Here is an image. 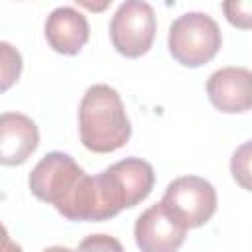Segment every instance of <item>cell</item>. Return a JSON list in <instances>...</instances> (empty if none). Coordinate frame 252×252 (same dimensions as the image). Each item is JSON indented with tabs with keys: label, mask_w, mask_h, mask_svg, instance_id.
<instances>
[{
	"label": "cell",
	"mask_w": 252,
	"mask_h": 252,
	"mask_svg": "<svg viewBox=\"0 0 252 252\" xmlns=\"http://www.w3.org/2000/svg\"><path fill=\"white\" fill-rule=\"evenodd\" d=\"M43 30L49 47L61 55H77L91 35L85 14H81L73 6L55 8L47 16Z\"/></svg>",
	"instance_id": "8"
},
{
	"label": "cell",
	"mask_w": 252,
	"mask_h": 252,
	"mask_svg": "<svg viewBox=\"0 0 252 252\" xmlns=\"http://www.w3.org/2000/svg\"><path fill=\"white\" fill-rule=\"evenodd\" d=\"M83 175L85 169L79 167V163L69 154L49 152L32 169L28 185L39 201L51 203L59 211L67 203Z\"/></svg>",
	"instance_id": "4"
},
{
	"label": "cell",
	"mask_w": 252,
	"mask_h": 252,
	"mask_svg": "<svg viewBox=\"0 0 252 252\" xmlns=\"http://www.w3.org/2000/svg\"><path fill=\"white\" fill-rule=\"evenodd\" d=\"M220 43V28L205 12L181 14L169 26V53L177 63L185 67H201L209 63L219 53Z\"/></svg>",
	"instance_id": "2"
},
{
	"label": "cell",
	"mask_w": 252,
	"mask_h": 252,
	"mask_svg": "<svg viewBox=\"0 0 252 252\" xmlns=\"http://www.w3.org/2000/svg\"><path fill=\"white\" fill-rule=\"evenodd\" d=\"M2 49V91H6L14 81H18L22 71V55L6 41L0 43Z\"/></svg>",
	"instance_id": "13"
},
{
	"label": "cell",
	"mask_w": 252,
	"mask_h": 252,
	"mask_svg": "<svg viewBox=\"0 0 252 252\" xmlns=\"http://www.w3.org/2000/svg\"><path fill=\"white\" fill-rule=\"evenodd\" d=\"M110 41L114 49L130 59L150 51L156 37V14L148 2L126 0L110 20Z\"/></svg>",
	"instance_id": "3"
},
{
	"label": "cell",
	"mask_w": 252,
	"mask_h": 252,
	"mask_svg": "<svg viewBox=\"0 0 252 252\" xmlns=\"http://www.w3.org/2000/svg\"><path fill=\"white\" fill-rule=\"evenodd\" d=\"M232 179L246 191H252V140L238 146L230 158Z\"/></svg>",
	"instance_id": "11"
},
{
	"label": "cell",
	"mask_w": 252,
	"mask_h": 252,
	"mask_svg": "<svg viewBox=\"0 0 252 252\" xmlns=\"http://www.w3.org/2000/svg\"><path fill=\"white\" fill-rule=\"evenodd\" d=\"M161 203L187 228H197L215 215L217 191L207 179L199 175H183L165 187Z\"/></svg>",
	"instance_id": "5"
},
{
	"label": "cell",
	"mask_w": 252,
	"mask_h": 252,
	"mask_svg": "<svg viewBox=\"0 0 252 252\" xmlns=\"http://www.w3.org/2000/svg\"><path fill=\"white\" fill-rule=\"evenodd\" d=\"M110 169L122 181V187L128 195V209L136 207L140 201H144L152 193L156 173H154V167L146 159H142V158H124V159L112 163Z\"/></svg>",
	"instance_id": "10"
},
{
	"label": "cell",
	"mask_w": 252,
	"mask_h": 252,
	"mask_svg": "<svg viewBox=\"0 0 252 252\" xmlns=\"http://www.w3.org/2000/svg\"><path fill=\"white\" fill-rule=\"evenodd\" d=\"M79 252H124V246L110 234H89L81 240Z\"/></svg>",
	"instance_id": "14"
},
{
	"label": "cell",
	"mask_w": 252,
	"mask_h": 252,
	"mask_svg": "<svg viewBox=\"0 0 252 252\" xmlns=\"http://www.w3.org/2000/svg\"><path fill=\"white\" fill-rule=\"evenodd\" d=\"M43 252H79V250H71V248H67V246H49V248H45Z\"/></svg>",
	"instance_id": "16"
},
{
	"label": "cell",
	"mask_w": 252,
	"mask_h": 252,
	"mask_svg": "<svg viewBox=\"0 0 252 252\" xmlns=\"http://www.w3.org/2000/svg\"><path fill=\"white\" fill-rule=\"evenodd\" d=\"M211 104L226 114L252 108V71L246 67H222L207 81Z\"/></svg>",
	"instance_id": "7"
},
{
	"label": "cell",
	"mask_w": 252,
	"mask_h": 252,
	"mask_svg": "<svg viewBox=\"0 0 252 252\" xmlns=\"http://www.w3.org/2000/svg\"><path fill=\"white\" fill-rule=\"evenodd\" d=\"M224 18L240 30H252V0H228L220 4Z\"/></svg>",
	"instance_id": "12"
},
{
	"label": "cell",
	"mask_w": 252,
	"mask_h": 252,
	"mask_svg": "<svg viewBox=\"0 0 252 252\" xmlns=\"http://www.w3.org/2000/svg\"><path fill=\"white\" fill-rule=\"evenodd\" d=\"M4 252H22V248H20V244H14L10 238H8V232L4 230Z\"/></svg>",
	"instance_id": "15"
},
{
	"label": "cell",
	"mask_w": 252,
	"mask_h": 252,
	"mask_svg": "<svg viewBox=\"0 0 252 252\" xmlns=\"http://www.w3.org/2000/svg\"><path fill=\"white\" fill-rule=\"evenodd\" d=\"M79 136L94 154L120 150L130 140L132 126L116 89L104 83L87 89L79 104Z\"/></svg>",
	"instance_id": "1"
},
{
	"label": "cell",
	"mask_w": 252,
	"mask_h": 252,
	"mask_svg": "<svg viewBox=\"0 0 252 252\" xmlns=\"http://www.w3.org/2000/svg\"><path fill=\"white\" fill-rule=\"evenodd\" d=\"M39 144L35 122L22 112H4L0 116V161L4 165L24 163Z\"/></svg>",
	"instance_id": "9"
},
{
	"label": "cell",
	"mask_w": 252,
	"mask_h": 252,
	"mask_svg": "<svg viewBox=\"0 0 252 252\" xmlns=\"http://www.w3.org/2000/svg\"><path fill=\"white\" fill-rule=\"evenodd\" d=\"M187 226L159 201L146 209L134 224V238L142 252H177Z\"/></svg>",
	"instance_id": "6"
}]
</instances>
